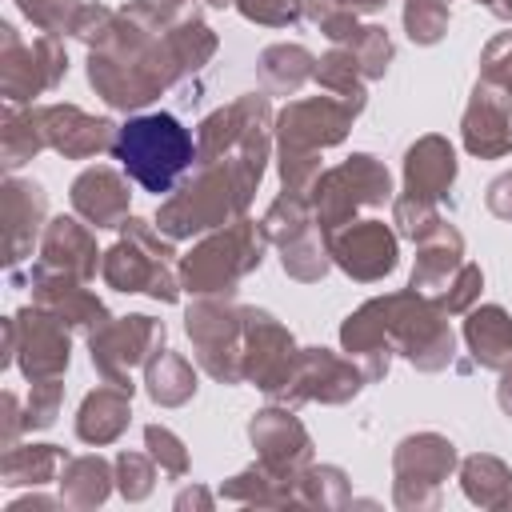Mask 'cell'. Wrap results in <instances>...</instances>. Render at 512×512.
Here are the masks:
<instances>
[{"label": "cell", "instance_id": "obj_21", "mask_svg": "<svg viewBox=\"0 0 512 512\" xmlns=\"http://www.w3.org/2000/svg\"><path fill=\"white\" fill-rule=\"evenodd\" d=\"M456 464V452L444 436L436 432H420V436H408L400 448H396V484H440Z\"/></svg>", "mask_w": 512, "mask_h": 512}, {"label": "cell", "instance_id": "obj_8", "mask_svg": "<svg viewBox=\"0 0 512 512\" xmlns=\"http://www.w3.org/2000/svg\"><path fill=\"white\" fill-rule=\"evenodd\" d=\"M164 348V324L152 316H124L108 320L104 328L92 332V364L100 368L104 380L132 388L128 372L144 360H152Z\"/></svg>", "mask_w": 512, "mask_h": 512}, {"label": "cell", "instance_id": "obj_31", "mask_svg": "<svg viewBox=\"0 0 512 512\" xmlns=\"http://www.w3.org/2000/svg\"><path fill=\"white\" fill-rule=\"evenodd\" d=\"M344 48L352 52V60L360 64V72H364V76H384L388 60H392V40H388V32H384V28H376V24L356 28V32L344 40Z\"/></svg>", "mask_w": 512, "mask_h": 512}, {"label": "cell", "instance_id": "obj_23", "mask_svg": "<svg viewBox=\"0 0 512 512\" xmlns=\"http://www.w3.org/2000/svg\"><path fill=\"white\" fill-rule=\"evenodd\" d=\"M464 336H468V348H472L476 364L512 368V320H508L504 308L488 304V308L472 312L468 324H464Z\"/></svg>", "mask_w": 512, "mask_h": 512}, {"label": "cell", "instance_id": "obj_36", "mask_svg": "<svg viewBox=\"0 0 512 512\" xmlns=\"http://www.w3.org/2000/svg\"><path fill=\"white\" fill-rule=\"evenodd\" d=\"M480 68H484V84H508V80H512V32L496 36V40L484 48Z\"/></svg>", "mask_w": 512, "mask_h": 512}, {"label": "cell", "instance_id": "obj_44", "mask_svg": "<svg viewBox=\"0 0 512 512\" xmlns=\"http://www.w3.org/2000/svg\"><path fill=\"white\" fill-rule=\"evenodd\" d=\"M504 100H508V108H512V80L504 84Z\"/></svg>", "mask_w": 512, "mask_h": 512}, {"label": "cell", "instance_id": "obj_38", "mask_svg": "<svg viewBox=\"0 0 512 512\" xmlns=\"http://www.w3.org/2000/svg\"><path fill=\"white\" fill-rule=\"evenodd\" d=\"M56 408H60V384L56 380H36L32 384V396H28V424L32 428L52 424Z\"/></svg>", "mask_w": 512, "mask_h": 512}, {"label": "cell", "instance_id": "obj_25", "mask_svg": "<svg viewBox=\"0 0 512 512\" xmlns=\"http://www.w3.org/2000/svg\"><path fill=\"white\" fill-rule=\"evenodd\" d=\"M148 392L156 404H184L196 392V372L184 356L176 352H156V360L148 364Z\"/></svg>", "mask_w": 512, "mask_h": 512}, {"label": "cell", "instance_id": "obj_32", "mask_svg": "<svg viewBox=\"0 0 512 512\" xmlns=\"http://www.w3.org/2000/svg\"><path fill=\"white\" fill-rule=\"evenodd\" d=\"M20 8H24V16H28L40 32H48V36H56V32H76L80 12H84L80 0H20Z\"/></svg>", "mask_w": 512, "mask_h": 512}, {"label": "cell", "instance_id": "obj_15", "mask_svg": "<svg viewBox=\"0 0 512 512\" xmlns=\"http://www.w3.org/2000/svg\"><path fill=\"white\" fill-rule=\"evenodd\" d=\"M248 432H252V444H256L260 456H264V468L276 472L280 480H288V476L308 460V436H304L300 420L288 416V412H280V408L260 412Z\"/></svg>", "mask_w": 512, "mask_h": 512}, {"label": "cell", "instance_id": "obj_43", "mask_svg": "<svg viewBox=\"0 0 512 512\" xmlns=\"http://www.w3.org/2000/svg\"><path fill=\"white\" fill-rule=\"evenodd\" d=\"M480 4H488V8H492V16L512 20V0H480Z\"/></svg>", "mask_w": 512, "mask_h": 512}, {"label": "cell", "instance_id": "obj_28", "mask_svg": "<svg viewBox=\"0 0 512 512\" xmlns=\"http://www.w3.org/2000/svg\"><path fill=\"white\" fill-rule=\"evenodd\" d=\"M44 144H48V140H44V128H40V108L28 112L24 120H16L12 108L4 112V164H8V168H20V164L32 160Z\"/></svg>", "mask_w": 512, "mask_h": 512}, {"label": "cell", "instance_id": "obj_26", "mask_svg": "<svg viewBox=\"0 0 512 512\" xmlns=\"http://www.w3.org/2000/svg\"><path fill=\"white\" fill-rule=\"evenodd\" d=\"M280 252H284V256H280V260H284V272L296 276V280H320L324 268H328V244L316 240L312 224H304V228H296L292 236H284V240H280Z\"/></svg>", "mask_w": 512, "mask_h": 512}, {"label": "cell", "instance_id": "obj_9", "mask_svg": "<svg viewBox=\"0 0 512 512\" xmlns=\"http://www.w3.org/2000/svg\"><path fill=\"white\" fill-rule=\"evenodd\" d=\"M8 352H16L28 380H56L68 368V332L64 320L52 312L24 308L8 324Z\"/></svg>", "mask_w": 512, "mask_h": 512}, {"label": "cell", "instance_id": "obj_20", "mask_svg": "<svg viewBox=\"0 0 512 512\" xmlns=\"http://www.w3.org/2000/svg\"><path fill=\"white\" fill-rule=\"evenodd\" d=\"M464 256V240L456 228L440 224L436 232H428L420 240V256H416V268H412V288L416 292H440L448 288V280L460 272V260Z\"/></svg>", "mask_w": 512, "mask_h": 512}, {"label": "cell", "instance_id": "obj_33", "mask_svg": "<svg viewBox=\"0 0 512 512\" xmlns=\"http://www.w3.org/2000/svg\"><path fill=\"white\" fill-rule=\"evenodd\" d=\"M404 28L416 44H436L448 28V0H408Z\"/></svg>", "mask_w": 512, "mask_h": 512}, {"label": "cell", "instance_id": "obj_1", "mask_svg": "<svg viewBox=\"0 0 512 512\" xmlns=\"http://www.w3.org/2000/svg\"><path fill=\"white\" fill-rule=\"evenodd\" d=\"M264 176V156H224L200 164V172L164 200L160 208V232L168 236H192L204 228L224 224L228 216H240Z\"/></svg>", "mask_w": 512, "mask_h": 512}, {"label": "cell", "instance_id": "obj_40", "mask_svg": "<svg viewBox=\"0 0 512 512\" xmlns=\"http://www.w3.org/2000/svg\"><path fill=\"white\" fill-rule=\"evenodd\" d=\"M488 208L504 220H512V176H500L492 188H488Z\"/></svg>", "mask_w": 512, "mask_h": 512}, {"label": "cell", "instance_id": "obj_39", "mask_svg": "<svg viewBox=\"0 0 512 512\" xmlns=\"http://www.w3.org/2000/svg\"><path fill=\"white\" fill-rule=\"evenodd\" d=\"M144 440H148V448H152V456L160 460V468H168V472H184L188 468V456H184V448H180V440L168 432V428H148L144 432Z\"/></svg>", "mask_w": 512, "mask_h": 512}, {"label": "cell", "instance_id": "obj_4", "mask_svg": "<svg viewBox=\"0 0 512 512\" xmlns=\"http://www.w3.org/2000/svg\"><path fill=\"white\" fill-rule=\"evenodd\" d=\"M264 244H268L264 224L256 228L252 220H236L232 228L208 236L180 260V280L188 292H200V296H212V292L232 296L236 280L260 264Z\"/></svg>", "mask_w": 512, "mask_h": 512}, {"label": "cell", "instance_id": "obj_22", "mask_svg": "<svg viewBox=\"0 0 512 512\" xmlns=\"http://www.w3.org/2000/svg\"><path fill=\"white\" fill-rule=\"evenodd\" d=\"M128 400H132V388H124V384H104V388H96L84 404H80V416H76V432H80V440H88V444H108V440H116L120 432H124V424H128Z\"/></svg>", "mask_w": 512, "mask_h": 512}, {"label": "cell", "instance_id": "obj_14", "mask_svg": "<svg viewBox=\"0 0 512 512\" xmlns=\"http://www.w3.org/2000/svg\"><path fill=\"white\" fill-rule=\"evenodd\" d=\"M464 144L476 156H504L512 152V108L504 92H492V84H476L472 104L464 112Z\"/></svg>", "mask_w": 512, "mask_h": 512}, {"label": "cell", "instance_id": "obj_42", "mask_svg": "<svg viewBox=\"0 0 512 512\" xmlns=\"http://www.w3.org/2000/svg\"><path fill=\"white\" fill-rule=\"evenodd\" d=\"M348 12H376V8H384V0H340Z\"/></svg>", "mask_w": 512, "mask_h": 512}, {"label": "cell", "instance_id": "obj_24", "mask_svg": "<svg viewBox=\"0 0 512 512\" xmlns=\"http://www.w3.org/2000/svg\"><path fill=\"white\" fill-rule=\"evenodd\" d=\"M312 76V52L300 44H276L260 56V80L268 92H296Z\"/></svg>", "mask_w": 512, "mask_h": 512}, {"label": "cell", "instance_id": "obj_12", "mask_svg": "<svg viewBox=\"0 0 512 512\" xmlns=\"http://www.w3.org/2000/svg\"><path fill=\"white\" fill-rule=\"evenodd\" d=\"M364 380L368 376L356 364H348V360H340V356H332L324 348H308V352L296 356V368H292L284 392H292V400H328V404H340V400L356 396Z\"/></svg>", "mask_w": 512, "mask_h": 512}, {"label": "cell", "instance_id": "obj_29", "mask_svg": "<svg viewBox=\"0 0 512 512\" xmlns=\"http://www.w3.org/2000/svg\"><path fill=\"white\" fill-rule=\"evenodd\" d=\"M56 464H60V452L52 444L12 448L4 456V476H8V484H44V480H52Z\"/></svg>", "mask_w": 512, "mask_h": 512}, {"label": "cell", "instance_id": "obj_45", "mask_svg": "<svg viewBox=\"0 0 512 512\" xmlns=\"http://www.w3.org/2000/svg\"><path fill=\"white\" fill-rule=\"evenodd\" d=\"M508 176H512V172H508Z\"/></svg>", "mask_w": 512, "mask_h": 512}, {"label": "cell", "instance_id": "obj_41", "mask_svg": "<svg viewBox=\"0 0 512 512\" xmlns=\"http://www.w3.org/2000/svg\"><path fill=\"white\" fill-rule=\"evenodd\" d=\"M500 408L512 416V368H504V384H500Z\"/></svg>", "mask_w": 512, "mask_h": 512}, {"label": "cell", "instance_id": "obj_19", "mask_svg": "<svg viewBox=\"0 0 512 512\" xmlns=\"http://www.w3.org/2000/svg\"><path fill=\"white\" fill-rule=\"evenodd\" d=\"M44 220V192L40 184H24V180H8L4 184V248H8V268H16L24 260V252L36 240V228Z\"/></svg>", "mask_w": 512, "mask_h": 512}, {"label": "cell", "instance_id": "obj_11", "mask_svg": "<svg viewBox=\"0 0 512 512\" xmlns=\"http://www.w3.org/2000/svg\"><path fill=\"white\" fill-rule=\"evenodd\" d=\"M328 256L356 280H380L396 268V236L380 220H348L328 232Z\"/></svg>", "mask_w": 512, "mask_h": 512}, {"label": "cell", "instance_id": "obj_6", "mask_svg": "<svg viewBox=\"0 0 512 512\" xmlns=\"http://www.w3.org/2000/svg\"><path fill=\"white\" fill-rule=\"evenodd\" d=\"M388 168L376 160V156H352L344 160L340 168L324 172L316 184H312V212H316V224L328 232L344 228L352 220L356 208H376L388 200Z\"/></svg>", "mask_w": 512, "mask_h": 512}, {"label": "cell", "instance_id": "obj_13", "mask_svg": "<svg viewBox=\"0 0 512 512\" xmlns=\"http://www.w3.org/2000/svg\"><path fill=\"white\" fill-rule=\"evenodd\" d=\"M40 128H44V140L48 148L72 156V160H84V156H96L100 148H112V124L108 120H96L88 112H80L76 104H52V108H40Z\"/></svg>", "mask_w": 512, "mask_h": 512}, {"label": "cell", "instance_id": "obj_2", "mask_svg": "<svg viewBox=\"0 0 512 512\" xmlns=\"http://www.w3.org/2000/svg\"><path fill=\"white\" fill-rule=\"evenodd\" d=\"M364 104L344 100V96H312V100H296L280 112L276 132H280V176H284V192H300L308 196L312 184L320 180V148L340 144L352 116Z\"/></svg>", "mask_w": 512, "mask_h": 512}, {"label": "cell", "instance_id": "obj_18", "mask_svg": "<svg viewBox=\"0 0 512 512\" xmlns=\"http://www.w3.org/2000/svg\"><path fill=\"white\" fill-rule=\"evenodd\" d=\"M40 268L60 272V276H76L88 280L96 272V244L88 236V228L80 220H52L44 232V248H40Z\"/></svg>", "mask_w": 512, "mask_h": 512}, {"label": "cell", "instance_id": "obj_30", "mask_svg": "<svg viewBox=\"0 0 512 512\" xmlns=\"http://www.w3.org/2000/svg\"><path fill=\"white\" fill-rule=\"evenodd\" d=\"M64 496L72 504H100L108 496V464L96 456H80L64 472Z\"/></svg>", "mask_w": 512, "mask_h": 512}, {"label": "cell", "instance_id": "obj_10", "mask_svg": "<svg viewBox=\"0 0 512 512\" xmlns=\"http://www.w3.org/2000/svg\"><path fill=\"white\" fill-rule=\"evenodd\" d=\"M64 68H68V60L52 36L24 44L16 36V28L4 24V96H8V104H24V100L40 96L44 88H52L64 76Z\"/></svg>", "mask_w": 512, "mask_h": 512}, {"label": "cell", "instance_id": "obj_34", "mask_svg": "<svg viewBox=\"0 0 512 512\" xmlns=\"http://www.w3.org/2000/svg\"><path fill=\"white\" fill-rule=\"evenodd\" d=\"M480 284H484L480 268L476 264H460V272L448 280V292H436V308L440 312H464L480 296Z\"/></svg>", "mask_w": 512, "mask_h": 512}, {"label": "cell", "instance_id": "obj_17", "mask_svg": "<svg viewBox=\"0 0 512 512\" xmlns=\"http://www.w3.org/2000/svg\"><path fill=\"white\" fill-rule=\"evenodd\" d=\"M72 208L92 228H120L128 220V184L112 168H88L72 184Z\"/></svg>", "mask_w": 512, "mask_h": 512}, {"label": "cell", "instance_id": "obj_27", "mask_svg": "<svg viewBox=\"0 0 512 512\" xmlns=\"http://www.w3.org/2000/svg\"><path fill=\"white\" fill-rule=\"evenodd\" d=\"M464 488L480 504H508L512 500V476L492 456H472L464 464Z\"/></svg>", "mask_w": 512, "mask_h": 512}, {"label": "cell", "instance_id": "obj_7", "mask_svg": "<svg viewBox=\"0 0 512 512\" xmlns=\"http://www.w3.org/2000/svg\"><path fill=\"white\" fill-rule=\"evenodd\" d=\"M188 336L196 340L200 364L224 380L240 384L244 380V308H232L224 300H200L188 308Z\"/></svg>", "mask_w": 512, "mask_h": 512}, {"label": "cell", "instance_id": "obj_5", "mask_svg": "<svg viewBox=\"0 0 512 512\" xmlns=\"http://www.w3.org/2000/svg\"><path fill=\"white\" fill-rule=\"evenodd\" d=\"M104 280L120 292H152L156 300H176L180 284L172 276V244H164L144 220H124V240L104 252Z\"/></svg>", "mask_w": 512, "mask_h": 512}, {"label": "cell", "instance_id": "obj_3", "mask_svg": "<svg viewBox=\"0 0 512 512\" xmlns=\"http://www.w3.org/2000/svg\"><path fill=\"white\" fill-rule=\"evenodd\" d=\"M112 152L116 160L124 164V172L144 188V192H172L176 180L192 168L196 160V140L192 132L168 116V112H148V116H136L128 120L116 140H112Z\"/></svg>", "mask_w": 512, "mask_h": 512}, {"label": "cell", "instance_id": "obj_16", "mask_svg": "<svg viewBox=\"0 0 512 512\" xmlns=\"http://www.w3.org/2000/svg\"><path fill=\"white\" fill-rule=\"evenodd\" d=\"M456 180V156H452V144L440 140V136H424L408 148V160H404V196H416V200H444L448 188Z\"/></svg>", "mask_w": 512, "mask_h": 512}, {"label": "cell", "instance_id": "obj_35", "mask_svg": "<svg viewBox=\"0 0 512 512\" xmlns=\"http://www.w3.org/2000/svg\"><path fill=\"white\" fill-rule=\"evenodd\" d=\"M236 8H240L248 20L272 24V28H288V24H296V16H300L296 0H236Z\"/></svg>", "mask_w": 512, "mask_h": 512}, {"label": "cell", "instance_id": "obj_37", "mask_svg": "<svg viewBox=\"0 0 512 512\" xmlns=\"http://www.w3.org/2000/svg\"><path fill=\"white\" fill-rule=\"evenodd\" d=\"M116 468H120V476H124L120 488H124L128 500H140V496L152 488V464H148L144 456H136V452H120Z\"/></svg>", "mask_w": 512, "mask_h": 512}]
</instances>
